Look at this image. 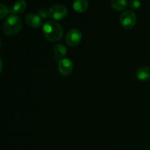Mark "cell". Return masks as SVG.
I'll list each match as a JSON object with an SVG mask.
<instances>
[{
	"instance_id": "cell-6",
	"label": "cell",
	"mask_w": 150,
	"mask_h": 150,
	"mask_svg": "<svg viewBox=\"0 0 150 150\" xmlns=\"http://www.w3.org/2000/svg\"><path fill=\"white\" fill-rule=\"evenodd\" d=\"M73 63L67 58H63L58 62V71L62 76H67L73 72Z\"/></svg>"
},
{
	"instance_id": "cell-7",
	"label": "cell",
	"mask_w": 150,
	"mask_h": 150,
	"mask_svg": "<svg viewBox=\"0 0 150 150\" xmlns=\"http://www.w3.org/2000/svg\"><path fill=\"white\" fill-rule=\"evenodd\" d=\"M26 24L32 28H38L42 25V18L35 13H29L25 17Z\"/></svg>"
},
{
	"instance_id": "cell-2",
	"label": "cell",
	"mask_w": 150,
	"mask_h": 150,
	"mask_svg": "<svg viewBox=\"0 0 150 150\" xmlns=\"http://www.w3.org/2000/svg\"><path fill=\"white\" fill-rule=\"evenodd\" d=\"M22 28V21L17 15L7 16L3 26V32L7 36H13L18 33Z\"/></svg>"
},
{
	"instance_id": "cell-13",
	"label": "cell",
	"mask_w": 150,
	"mask_h": 150,
	"mask_svg": "<svg viewBox=\"0 0 150 150\" xmlns=\"http://www.w3.org/2000/svg\"><path fill=\"white\" fill-rule=\"evenodd\" d=\"M9 13H10V10H8V8H7L4 4H0V18H4V17H5Z\"/></svg>"
},
{
	"instance_id": "cell-9",
	"label": "cell",
	"mask_w": 150,
	"mask_h": 150,
	"mask_svg": "<svg viewBox=\"0 0 150 150\" xmlns=\"http://www.w3.org/2000/svg\"><path fill=\"white\" fill-rule=\"evenodd\" d=\"M26 2L23 0H18L16 1L13 4L10 9V13L11 15H16L21 13L26 10Z\"/></svg>"
},
{
	"instance_id": "cell-10",
	"label": "cell",
	"mask_w": 150,
	"mask_h": 150,
	"mask_svg": "<svg viewBox=\"0 0 150 150\" xmlns=\"http://www.w3.org/2000/svg\"><path fill=\"white\" fill-rule=\"evenodd\" d=\"M136 76L137 79L142 81H145L150 79V67H141L136 70Z\"/></svg>"
},
{
	"instance_id": "cell-3",
	"label": "cell",
	"mask_w": 150,
	"mask_h": 150,
	"mask_svg": "<svg viewBox=\"0 0 150 150\" xmlns=\"http://www.w3.org/2000/svg\"><path fill=\"white\" fill-rule=\"evenodd\" d=\"M120 21L122 26L125 29H132L136 23V13L132 10H125L120 15Z\"/></svg>"
},
{
	"instance_id": "cell-5",
	"label": "cell",
	"mask_w": 150,
	"mask_h": 150,
	"mask_svg": "<svg viewBox=\"0 0 150 150\" xmlns=\"http://www.w3.org/2000/svg\"><path fill=\"white\" fill-rule=\"evenodd\" d=\"M82 39V33L79 29H72L67 33L65 37L66 42L68 45L75 47L80 43Z\"/></svg>"
},
{
	"instance_id": "cell-14",
	"label": "cell",
	"mask_w": 150,
	"mask_h": 150,
	"mask_svg": "<svg viewBox=\"0 0 150 150\" xmlns=\"http://www.w3.org/2000/svg\"><path fill=\"white\" fill-rule=\"evenodd\" d=\"M130 7H131L133 10H136V9H139L141 7V4L142 2L139 0H133V1H130Z\"/></svg>"
},
{
	"instance_id": "cell-11",
	"label": "cell",
	"mask_w": 150,
	"mask_h": 150,
	"mask_svg": "<svg viewBox=\"0 0 150 150\" xmlns=\"http://www.w3.org/2000/svg\"><path fill=\"white\" fill-rule=\"evenodd\" d=\"M73 7L78 13H84L89 7V2L86 0H76L73 1Z\"/></svg>"
},
{
	"instance_id": "cell-1",
	"label": "cell",
	"mask_w": 150,
	"mask_h": 150,
	"mask_svg": "<svg viewBox=\"0 0 150 150\" xmlns=\"http://www.w3.org/2000/svg\"><path fill=\"white\" fill-rule=\"evenodd\" d=\"M42 33L47 40L57 42L62 38V26L55 21H47L42 25Z\"/></svg>"
},
{
	"instance_id": "cell-12",
	"label": "cell",
	"mask_w": 150,
	"mask_h": 150,
	"mask_svg": "<svg viewBox=\"0 0 150 150\" xmlns=\"http://www.w3.org/2000/svg\"><path fill=\"white\" fill-rule=\"evenodd\" d=\"M127 5H128V1L126 0H112L111 1V7L117 11H122L125 10Z\"/></svg>"
},
{
	"instance_id": "cell-8",
	"label": "cell",
	"mask_w": 150,
	"mask_h": 150,
	"mask_svg": "<svg viewBox=\"0 0 150 150\" xmlns=\"http://www.w3.org/2000/svg\"><path fill=\"white\" fill-rule=\"evenodd\" d=\"M53 51H54V59L61 60L62 59L64 58V56L67 54V48H66V47L63 44L58 43L54 47Z\"/></svg>"
},
{
	"instance_id": "cell-4",
	"label": "cell",
	"mask_w": 150,
	"mask_h": 150,
	"mask_svg": "<svg viewBox=\"0 0 150 150\" xmlns=\"http://www.w3.org/2000/svg\"><path fill=\"white\" fill-rule=\"evenodd\" d=\"M67 15V9L62 4H55L50 7L48 10V16L53 21H59L64 18Z\"/></svg>"
},
{
	"instance_id": "cell-15",
	"label": "cell",
	"mask_w": 150,
	"mask_h": 150,
	"mask_svg": "<svg viewBox=\"0 0 150 150\" xmlns=\"http://www.w3.org/2000/svg\"><path fill=\"white\" fill-rule=\"evenodd\" d=\"M38 15L42 18H46L47 16H48V11H47L45 9H40L38 10Z\"/></svg>"
}]
</instances>
